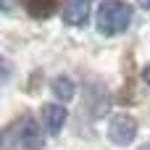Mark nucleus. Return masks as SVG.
Returning a JSON list of instances; mask_svg holds the SVG:
<instances>
[{"instance_id":"obj_11","label":"nucleus","mask_w":150,"mask_h":150,"mask_svg":"<svg viewBox=\"0 0 150 150\" xmlns=\"http://www.w3.org/2000/svg\"><path fill=\"white\" fill-rule=\"evenodd\" d=\"M8 69H11V66H8V61L3 58V82H8Z\"/></svg>"},{"instance_id":"obj_3","label":"nucleus","mask_w":150,"mask_h":150,"mask_svg":"<svg viewBox=\"0 0 150 150\" xmlns=\"http://www.w3.org/2000/svg\"><path fill=\"white\" fill-rule=\"evenodd\" d=\"M105 134H108V142L111 145L129 148L134 142V137H137V119L132 113H116V116H111Z\"/></svg>"},{"instance_id":"obj_13","label":"nucleus","mask_w":150,"mask_h":150,"mask_svg":"<svg viewBox=\"0 0 150 150\" xmlns=\"http://www.w3.org/2000/svg\"><path fill=\"white\" fill-rule=\"evenodd\" d=\"M137 150H150V140H148V142H145V145H140V148H137Z\"/></svg>"},{"instance_id":"obj_9","label":"nucleus","mask_w":150,"mask_h":150,"mask_svg":"<svg viewBox=\"0 0 150 150\" xmlns=\"http://www.w3.org/2000/svg\"><path fill=\"white\" fill-rule=\"evenodd\" d=\"M0 8H3V13L8 16V13H13L16 8H21V0H0Z\"/></svg>"},{"instance_id":"obj_2","label":"nucleus","mask_w":150,"mask_h":150,"mask_svg":"<svg viewBox=\"0 0 150 150\" xmlns=\"http://www.w3.org/2000/svg\"><path fill=\"white\" fill-rule=\"evenodd\" d=\"M134 8L127 0H100L95 11V29L103 37H119L129 29Z\"/></svg>"},{"instance_id":"obj_1","label":"nucleus","mask_w":150,"mask_h":150,"mask_svg":"<svg viewBox=\"0 0 150 150\" xmlns=\"http://www.w3.org/2000/svg\"><path fill=\"white\" fill-rule=\"evenodd\" d=\"M0 145H3V150H42L45 148V132L34 116L21 113L3 129Z\"/></svg>"},{"instance_id":"obj_12","label":"nucleus","mask_w":150,"mask_h":150,"mask_svg":"<svg viewBox=\"0 0 150 150\" xmlns=\"http://www.w3.org/2000/svg\"><path fill=\"white\" fill-rule=\"evenodd\" d=\"M137 5H140L142 11H150V0H137Z\"/></svg>"},{"instance_id":"obj_4","label":"nucleus","mask_w":150,"mask_h":150,"mask_svg":"<svg viewBox=\"0 0 150 150\" xmlns=\"http://www.w3.org/2000/svg\"><path fill=\"white\" fill-rule=\"evenodd\" d=\"M84 108H87L90 116H95V119H100V116L108 113V108H111V95H108V90H105L103 82L90 79V82L84 84Z\"/></svg>"},{"instance_id":"obj_7","label":"nucleus","mask_w":150,"mask_h":150,"mask_svg":"<svg viewBox=\"0 0 150 150\" xmlns=\"http://www.w3.org/2000/svg\"><path fill=\"white\" fill-rule=\"evenodd\" d=\"M50 92L55 95V100L69 103V100H74V95H76V84H74V79H71V76L58 74V76H53V79H50Z\"/></svg>"},{"instance_id":"obj_5","label":"nucleus","mask_w":150,"mask_h":150,"mask_svg":"<svg viewBox=\"0 0 150 150\" xmlns=\"http://www.w3.org/2000/svg\"><path fill=\"white\" fill-rule=\"evenodd\" d=\"M92 3L95 0H63L61 5V18L66 26L74 29H84L90 24V13H92Z\"/></svg>"},{"instance_id":"obj_6","label":"nucleus","mask_w":150,"mask_h":150,"mask_svg":"<svg viewBox=\"0 0 150 150\" xmlns=\"http://www.w3.org/2000/svg\"><path fill=\"white\" fill-rule=\"evenodd\" d=\"M66 103L55 100V103H45L40 108V121L45 127L47 134H61V129L66 127V119H69V111L63 108Z\"/></svg>"},{"instance_id":"obj_8","label":"nucleus","mask_w":150,"mask_h":150,"mask_svg":"<svg viewBox=\"0 0 150 150\" xmlns=\"http://www.w3.org/2000/svg\"><path fill=\"white\" fill-rule=\"evenodd\" d=\"M58 8H61V0H26V11H29V16H32V18H40V21L55 16Z\"/></svg>"},{"instance_id":"obj_10","label":"nucleus","mask_w":150,"mask_h":150,"mask_svg":"<svg viewBox=\"0 0 150 150\" xmlns=\"http://www.w3.org/2000/svg\"><path fill=\"white\" fill-rule=\"evenodd\" d=\"M140 76H142V82H145V84L150 87V63H145V66H142V71H140Z\"/></svg>"}]
</instances>
